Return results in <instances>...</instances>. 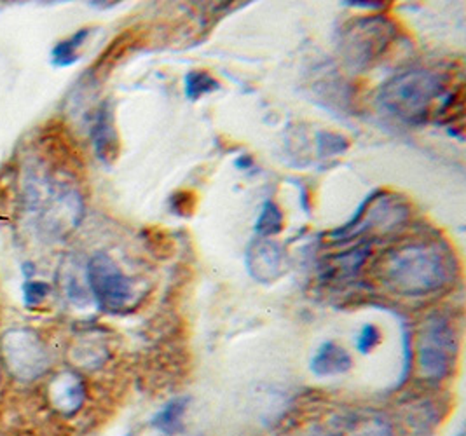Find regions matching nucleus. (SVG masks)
Instances as JSON below:
<instances>
[{
	"label": "nucleus",
	"mask_w": 466,
	"mask_h": 436,
	"mask_svg": "<svg viewBox=\"0 0 466 436\" xmlns=\"http://www.w3.org/2000/svg\"><path fill=\"white\" fill-rule=\"evenodd\" d=\"M186 398H175L168 401L152 419V426L163 435H177L184 428V416L187 411Z\"/></svg>",
	"instance_id": "nucleus-13"
},
{
	"label": "nucleus",
	"mask_w": 466,
	"mask_h": 436,
	"mask_svg": "<svg viewBox=\"0 0 466 436\" xmlns=\"http://www.w3.org/2000/svg\"><path fill=\"white\" fill-rule=\"evenodd\" d=\"M319 157H330V156H336V154H342L348 148V142L340 135L319 133Z\"/></svg>",
	"instance_id": "nucleus-17"
},
{
	"label": "nucleus",
	"mask_w": 466,
	"mask_h": 436,
	"mask_svg": "<svg viewBox=\"0 0 466 436\" xmlns=\"http://www.w3.org/2000/svg\"><path fill=\"white\" fill-rule=\"evenodd\" d=\"M444 93L439 74L416 68L391 77L382 86L378 102L393 117L405 123H423L433 102Z\"/></svg>",
	"instance_id": "nucleus-2"
},
{
	"label": "nucleus",
	"mask_w": 466,
	"mask_h": 436,
	"mask_svg": "<svg viewBox=\"0 0 466 436\" xmlns=\"http://www.w3.org/2000/svg\"><path fill=\"white\" fill-rule=\"evenodd\" d=\"M86 276L89 290L104 311L119 312L127 309L133 297L131 279L125 276V272L119 269V266L108 255H95L87 264Z\"/></svg>",
	"instance_id": "nucleus-6"
},
{
	"label": "nucleus",
	"mask_w": 466,
	"mask_h": 436,
	"mask_svg": "<svg viewBox=\"0 0 466 436\" xmlns=\"http://www.w3.org/2000/svg\"><path fill=\"white\" fill-rule=\"evenodd\" d=\"M91 137H93V146L96 150V156L100 157V161L110 163L116 159L117 156V133L114 127V119H112V112L110 108L104 105L95 119V125L91 129Z\"/></svg>",
	"instance_id": "nucleus-11"
},
{
	"label": "nucleus",
	"mask_w": 466,
	"mask_h": 436,
	"mask_svg": "<svg viewBox=\"0 0 466 436\" xmlns=\"http://www.w3.org/2000/svg\"><path fill=\"white\" fill-rule=\"evenodd\" d=\"M458 353V333L449 318L442 314L430 316L420 330L418 367L420 374L430 382H441L454 365Z\"/></svg>",
	"instance_id": "nucleus-4"
},
{
	"label": "nucleus",
	"mask_w": 466,
	"mask_h": 436,
	"mask_svg": "<svg viewBox=\"0 0 466 436\" xmlns=\"http://www.w3.org/2000/svg\"><path fill=\"white\" fill-rule=\"evenodd\" d=\"M2 353L9 372L18 380L32 382L49 367V356L39 335L28 329H15L4 335Z\"/></svg>",
	"instance_id": "nucleus-7"
},
{
	"label": "nucleus",
	"mask_w": 466,
	"mask_h": 436,
	"mask_svg": "<svg viewBox=\"0 0 466 436\" xmlns=\"http://www.w3.org/2000/svg\"><path fill=\"white\" fill-rule=\"evenodd\" d=\"M184 83H186V96L191 102H196L220 87V84L215 77H212L208 72H201V70L189 72Z\"/></svg>",
	"instance_id": "nucleus-15"
},
{
	"label": "nucleus",
	"mask_w": 466,
	"mask_h": 436,
	"mask_svg": "<svg viewBox=\"0 0 466 436\" xmlns=\"http://www.w3.org/2000/svg\"><path fill=\"white\" fill-rule=\"evenodd\" d=\"M351 369V356L339 344L323 342L311 360V370L319 377L346 374Z\"/></svg>",
	"instance_id": "nucleus-12"
},
{
	"label": "nucleus",
	"mask_w": 466,
	"mask_h": 436,
	"mask_svg": "<svg viewBox=\"0 0 466 436\" xmlns=\"http://www.w3.org/2000/svg\"><path fill=\"white\" fill-rule=\"evenodd\" d=\"M395 35V26L382 18H359L340 34L339 49L344 60L355 68H365L381 56Z\"/></svg>",
	"instance_id": "nucleus-5"
},
{
	"label": "nucleus",
	"mask_w": 466,
	"mask_h": 436,
	"mask_svg": "<svg viewBox=\"0 0 466 436\" xmlns=\"http://www.w3.org/2000/svg\"><path fill=\"white\" fill-rule=\"evenodd\" d=\"M28 208L41 228L55 234L77 226L83 215L79 194L47 177L30 182Z\"/></svg>",
	"instance_id": "nucleus-3"
},
{
	"label": "nucleus",
	"mask_w": 466,
	"mask_h": 436,
	"mask_svg": "<svg viewBox=\"0 0 466 436\" xmlns=\"http://www.w3.org/2000/svg\"><path fill=\"white\" fill-rule=\"evenodd\" d=\"M380 340H381V332L378 330V327L365 325L357 339V350H359V353L369 354L380 344Z\"/></svg>",
	"instance_id": "nucleus-18"
},
{
	"label": "nucleus",
	"mask_w": 466,
	"mask_h": 436,
	"mask_svg": "<svg viewBox=\"0 0 466 436\" xmlns=\"http://www.w3.org/2000/svg\"><path fill=\"white\" fill-rule=\"evenodd\" d=\"M283 251L276 243L258 239L247 253V266L257 281L269 283L283 272Z\"/></svg>",
	"instance_id": "nucleus-9"
},
{
	"label": "nucleus",
	"mask_w": 466,
	"mask_h": 436,
	"mask_svg": "<svg viewBox=\"0 0 466 436\" xmlns=\"http://www.w3.org/2000/svg\"><path fill=\"white\" fill-rule=\"evenodd\" d=\"M380 276L399 295L424 297L441 290L449 281V257L437 243H409L382 257Z\"/></svg>",
	"instance_id": "nucleus-1"
},
{
	"label": "nucleus",
	"mask_w": 466,
	"mask_h": 436,
	"mask_svg": "<svg viewBox=\"0 0 466 436\" xmlns=\"http://www.w3.org/2000/svg\"><path fill=\"white\" fill-rule=\"evenodd\" d=\"M89 35V30H79L70 39H65L53 49V63L58 66H68L79 60V49Z\"/></svg>",
	"instance_id": "nucleus-14"
},
{
	"label": "nucleus",
	"mask_w": 466,
	"mask_h": 436,
	"mask_svg": "<svg viewBox=\"0 0 466 436\" xmlns=\"http://www.w3.org/2000/svg\"><path fill=\"white\" fill-rule=\"evenodd\" d=\"M49 287L46 283H26V289H25V297H26V304L34 306L37 302H41L44 297L47 295Z\"/></svg>",
	"instance_id": "nucleus-19"
},
{
	"label": "nucleus",
	"mask_w": 466,
	"mask_h": 436,
	"mask_svg": "<svg viewBox=\"0 0 466 436\" xmlns=\"http://www.w3.org/2000/svg\"><path fill=\"white\" fill-rule=\"evenodd\" d=\"M85 384L79 375L64 372L58 375L49 388V398L53 407L65 416L76 414L85 403Z\"/></svg>",
	"instance_id": "nucleus-10"
},
{
	"label": "nucleus",
	"mask_w": 466,
	"mask_h": 436,
	"mask_svg": "<svg viewBox=\"0 0 466 436\" xmlns=\"http://www.w3.org/2000/svg\"><path fill=\"white\" fill-rule=\"evenodd\" d=\"M407 213H409V209L400 201L391 199L386 192L376 190L369 198L363 199L360 208L357 209L353 218L346 226L334 230L330 234V238L348 241V239L360 236L361 232L367 230V228H378L384 230L386 228H391V226H397L403 222L407 218Z\"/></svg>",
	"instance_id": "nucleus-8"
},
{
	"label": "nucleus",
	"mask_w": 466,
	"mask_h": 436,
	"mask_svg": "<svg viewBox=\"0 0 466 436\" xmlns=\"http://www.w3.org/2000/svg\"><path fill=\"white\" fill-rule=\"evenodd\" d=\"M243 159H245V161H238L236 167H243V169L252 167V159H250V157H243Z\"/></svg>",
	"instance_id": "nucleus-21"
},
{
	"label": "nucleus",
	"mask_w": 466,
	"mask_h": 436,
	"mask_svg": "<svg viewBox=\"0 0 466 436\" xmlns=\"http://www.w3.org/2000/svg\"><path fill=\"white\" fill-rule=\"evenodd\" d=\"M283 228V215L273 201H266V205L260 209V215L255 224V232L260 238L275 236Z\"/></svg>",
	"instance_id": "nucleus-16"
},
{
	"label": "nucleus",
	"mask_w": 466,
	"mask_h": 436,
	"mask_svg": "<svg viewBox=\"0 0 466 436\" xmlns=\"http://www.w3.org/2000/svg\"><path fill=\"white\" fill-rule=\"evenodd\" d=\"M342 5H357V7H369V9H380L382 2H342Z\"/></svg>",
	"instance_id": "nucleus-20"
}]
</instances>
